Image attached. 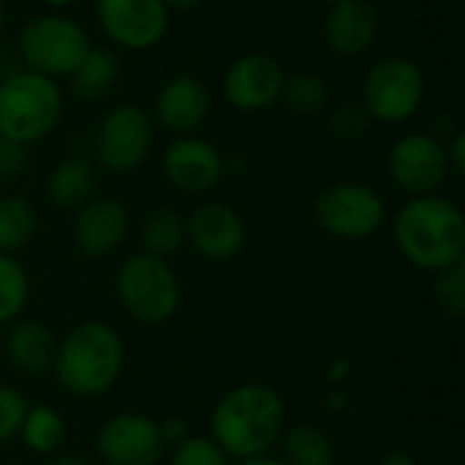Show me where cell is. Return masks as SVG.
Returning a JSON list of instances; mask_svg holds the SVG:
<instances>
[{
  "instance_id": "19",
  "label": "cell",
  "mask_w": 465,
  "mask_h": 465,
  "mask_svg": "<svg viewBox=\"0 0 465 465\" xmlns=\"http://www.w3.org/2000/svg\"><path fill=\"white\" fill-rule=\"evenodd\" d=\"M57 341L52 330L41 322H19L5 338L8 362L22 373H44L54 362Z\"/></svg>"
},
{
  "instance_id": "5",
  "label": "cell",
  "mask_w": 465,
  "mask_h": 465,
  "mask_svg": "<svg viewBox=\"0 0 465 465\" xmlns=\"http://www.w3.org/2000/svg\"><path fill=\"white\" fill-rule=\"evenodd\" d=\"M117 302L123 311L142 324H163L180 308V281L166 259L150 253L128 256L114 278Z\"/></svg>"
},
{
  "instance_id": "27",
  "label": "cell",
  "mask_w": 465,
  "mask_h": 465,
  "mask_svg": "<svg viewBox=\"0 0 465 465\" xmlns=\"http://www.w3.org/2000/svg\"><path fill=\"white\" fill-rule=\"evenodd\" d=\"M30 300V278L25 267L8 256L0 253V324L14 322Z\"/></svg>"
},
{
  "instance_id": "7",
  "label": "cell",
  "mask_w": 465,
  "mask_h": 465,
  "mask_svg": "<svg viewBox=\"0 0 465 465\" xmlns=\"http://www.w3.org/2000/svg\"><path fill=\"white\" fill-rule=\"evenodd\" d=\"M425 74L403 54H387L373 63L362 79V109L371 120L398 125L411 120L425 104Z\"/></svg>"
},
{
  "instance_id": "33",
  "label": "cell",
  "mask_w": 465,
  "mask_h": 465,
  "mask_svg": "<svg viewBox=\"0 0 465 465\" xmlns=\"http://www.w3.org/2000/svg\"><path fill=\"white\" fill-rule=\"evenodd\" d=\"M447 147V163H450V174H455V177H463L465 174V136L463 131H458L455 136H452V142L450 144H444Z\"/></svg>"
},
{
  "instance_id": "6",
  "label": "cell",
  "mask_w": 465,
  "mask_h": 465,
  "mask_svg": "<svg viewBox=\"0 0 465 465\" xmlns=\"http://www.w3.org/2000/svg\"><path fill=\"white\" fill-rule=\"evenodd\" d=\"M90 46L93 44L87 30L76 19L57 11L30 19L16 38V49L25 68L54 82L71 76Z\"/></svg>"
},
{
  "instance_id": "40",
  "label": "cell",
  "mask_w": 465,
  "mask_h": 465,
  "mask_svg": "<svg viewBox=\"0 0 465 465\" xmlns=\"http://www.w3.org/2000/svg\"><path fill=\"white\" fill-rule=\"evenodd\" d=\"M322 3H324V5L330 8V5H338V3H346V0H322Z\"/></svg>"
},
{
  "instance_id": "31",
  "label": "cell",
  "mask_w": 465,
  "mask_h": 465,
  "mask_svg": "<svg viewBox=\"0 0 465 465\" xmlns=\"http://www.w3.org/2000/svg\"><path fill=\"white\" fill-rule=\"evenodd\" d=\"M27 401L19 390L14 387H3L0 384V444L19 436L22 422L27 417Z\"/></svg>"
},
{
  "instance_id": "38",
  "label": "cell",
  "mask_w": 465,
  "mask_h": 465,
  "mask_svg": "<svg viewBox=\"0 0 465 465\" xmlns=\"http://www.w3.org/2000/svg\"><path fill=\"white\" fill-rule=\"evenodd\" d=\"M44 5H49V8H68L71 3H76V0H41Z\"/></svg>"
},
{
  "instance_id": "37",
  "label": "cell",
  "mask_w": 465,
  "mask_h": 465,
  "mask_svg": "<svg viewBox=\"0 0 465 465\" xmlns=\"http://www.w3.org/2000/svg\"><path fill=\"white\" fill-rule=\"evenodd\" d=\"M49 465H90L87 460H82V458H74V455H65V458H54Z\"/></svg>"
},
{
  "instance_id": "32",
  "label": "cell",
  "mask_w": 465,
  "mask_h": 465,
  "mask_svg": "<svg viewBox=\"0 0 465 465\" xmlns=\"http://www.w3.org/2000/svg\"><path fill=\"white\" fill-rule=\"evenodd\" d=\"M27 163V147L0 139V180H11L16 177Z\"/></svg>"
},
{
  "instance_id": "3",
  "label": "cell",
  "mask_w": 465,
  "mask_h": 465,
  "mask_svg": "<svg viewBox=\"0 0 465 465\" xmlns=\"http://www.w3.org/2000/svg\"><path fill=\"white\" fill-rule=\"evenodd\" d=\"M125 365V346L114 327L84 322L74 327L54 349L57 384L76 398H98L109 392Z\"/></svg>"
},
{
  "instance_id": "2",
  "label": "cell",
  "mask_w": 465,
  "mask_h": 465,
  "mask_svg": "<svg viewBox=\"0 0 465 465\" xmlns=\"http://www.w3.org/2000/svg\"><path fill=\"white\" fill-rule=\"evenodd\" d=\"M286 422L283 398L267 384H240L229 390L213 409V441L226 452V458L245 460L267 455V450L281 439Z\"/></svg>"
},
{
  "instance_id": "18",
  "label": "cell",
  "mask_w": 465,
  "mask_h": 465,
  "mask_svg": "<svg viewBox=\"0 0 465 465\" xmlns=\"http://www.w3.org/2000/svg\"><path fill=\"white\" fill-rule=\"evenodd\" d=\"M379 30H381V19L371 0H346L327 8L324 41L341 57L365 54L376 44Z\"/></svg>"
},
{
  "instance_id": "26",
  "label": "cell",
  "mask_w": 465,
  "mask_h": 465,
  "mask_svg": "<svg viewBox=\"0 0 465 465\" xmlns=\"http://www.w3.org/2000/svg\"><path fill=\"white\" fill-rule=\"evenodd\" d=\"M25 447L35 455H52L65 441V422L63 417L49 406H33L27 409V417L19 430Z\"/></svg>"
},
{
  "instance_id": "16",
  "label": "cell",
  "mask_w": 465,
  "mask_h": 465,
  "mask_svg": "<svg viewBox=\"0 0 465 465\" xmlns=\"http://www.w3.org/2000/svg\"><path fill=\"white\" fill-rule=\"evenodd\" d=\"M210 114V90L193 74H177L166 79L153 101V123L169 134L188 136Z\"/></svg>"
},
{
  "instance_id": "34",
  "label": "cell",
  "mask_w": 465,
  "mask_h": 465,
  "mask_svg": "<svg viewBox=\"0 0 465 465\" xmlns=\"http://www.w3.org/2000/svg\"><path fill=\"white\" fill-rule=\"evenodd\" d=\"M376 465H420V460L414 455H409V452H390Z\"/></svg>"
},
{
  "instance_id": "20",
  "label": "cell",
  "mask_w": 465,
  "mask_h": 465,
  "mask_svg": "<svg viewBox=\"0 0 465 465\" xmlns=\"http://www.w3.org/2000/svg\"><path fill=\"white\" fill-rule=\"evenodd\" d=\"M98 172L87 158H65L46 177V196L54 207L79 210L95 193Z\"/></svg>"
},
{
  "instance_id": "13",
  "label": "cell",
  "mask_w": 465,
  "mask_h": 465,
  "mask_svg": "<svg viewBox=\"0 0 465 465\" xmlns=\"http://www.w3.org/2000/svg\"><path fill=\"white\" fill-rule=\"evenodd\" d=\"M283 79H286V71L275 57L264 52H248V54H240L226 68L223 98L237 112L256 114L281 101Z\"/></svg>"
},
{
  "instance_id": "36",
  "label": "cell",
  "mask_w": 465,
  "mask_h": 465,
  "mask_svg": "<svg viewBox=\"0 0 465 465\" xmlns=\"http://www.w3.org/2000/svg\"><path fill=\"white\" fill-rule=\"evenodd\" d=\"M163 3H166L169 11H191V8H196L202 0H163Z\"/></svg>"
},
{
  "instance_id": "12",
  "label": "cell",
  "mask_w": 465,
  "mask_h": 465,
  "mask_svg": "<svg viewBox=\"0 0 465 465\" xmlns=\"http://www.w3.org/2000/svg\"><path fill=\"white\" fill-rule=\"evenodd\" d=\"M95 447L106 465H158L166 452V436L153 417L125 411L101 425Z\"/></svg>"
},
{
  "instance_id": "28",
  "label": "cell",
  "mask_w": 465,
  "mask_h": 465,
  "mask_svg": "<svg viewBox=\"0 0 465 465\" xmlns=\"http://www.w3.org/2000/svg\"><path fill=\"white\" fill-rule=\"evenodd\" d=\"M436 305L444 316L450 319H463L465 316V262L455 264L444 272H436L433 283Z\"/></svg>"
},
{
  "instance_id": "8",
  "label": "cell",
  "mask_w": 465,
  "mask_h": 465,
  "mask_svg": "<svg viewBox=\"0 0 465 465\" xmlns=\"http://www.w3.org/2000/svg\"><path fill=\"white\" fill-rule=\"evenodd\" d=\"M316 223L338 240L357 242L373 237L387 218L384 199L379 196L376 188L365 183H332L327 185L313 204Z\"/></svg>"
},
{
  "instance_id": "30",
  "label": "cell",
  "mask_w": 465,
  "mask_h": 465,
  "mask_svg": "<svg viewBox=\"0 0 465 465\" xmlns=\"http://www.w3.org/2000/svg\"><path fill=\"white\" fill-rule=\"evenodd\" d=\"M371 123L373 120L368 117V112L362 109V104H341L330 114V131H332V136H338L343 142L362 139L368 134V125Z\"/></svg>"
},
{
  "instance_id": "24",
  "label": "cell",
  "mask_w": 465,
  "mask_h": 465,
  "mask_svg": "<svg viewBox=\"0 0 465 465\" xmlns=\"http://www.w3.org/2000/svg\"><path fill=\"white\" fill-rule=\"evenodd\" d=\"M283 465H335V447L332 439L313 428V425H297L283 436Z\"/></svg>"
},
{
  "instance_id": "15",
  "label": "cell",
  "mask_w": 465,
  "mask_h": 465,
  "mask_svg": "<svg viewBox=\"0 0 465 465\" xmlns=\"http://www.w3.org/2000/svg\"><path fill=\"white\" fill-rule=\"evenodd\" d=\"M185 232H188V242L193 245V251L210 262L234 259L245 248V240H248L245 221L240 218L234 207L223 202H207L196 207L191 218L185 221Z\"/></svg>"
},
{
  "instance_id": "29",
  "label": "cell",
  "mask_w": 465,
  "mask_h": 465,
  "mask_svg": "<svg viewBox=\"0 0 465 465\" xmlns=\"http://www.w3.org/2000/svg\"><path fill=\"white\" fill-rule=\"evenodd\" d=\"M169 465H232L226 452L204 436H185L174 444Z\"/></svg>"
},
{
  "instance_id": "11",
  "label": "cell",
  "mask_w": 465,
  "mask_h": 465,
  "mask_svg": "<svg viewBox=\"0 0 465 465\" xmlns=\"http://www.w3.org/2000/svg\"><path fill=\"white\" fill-rule=\"evenodd\" d=\"M169 14L163 0H95V16L104 35L128 52L158 46L169 30Z\"/></svg>"
},
{
  "instance_id": "23",
  "label": "cell",
  "mask_w": 465,
  "mask_h": 465,
  "mask_svg": "<svg viewBox=\"0 0 465 465\" xmlns=\"http://www.w3.org/2000/svg\"><path fill=\"white\" fill-rule=\"evenodd\" d=\"M38 229V213L25 196L0 199V253L14 256L22 251Z\"/></svg>"
},
{
  "instance_id": "22",
  "label": "cell",
  "mask_w": 465,
  "mask_h": 465,
  "mask_svg": "<svg viewBox=\"0 0 465 465\" xmlns=\"http://www.w3.org/2000/svg\"><path fill=\"white\" fill-rule=\"evenodd\" d=\"M185 240H188L185 218L172 207H155L142 223V245L144 253L150 256L169 259L183 248Z\"/></svg>"
},
{
  "instance_id": "14",
  "label": "cell",
  "mask_w": 465,
  "mask_h": 465,
  "mask_svg": "<svg viewBox=\"0 0 465 465\" xmlns=\"http://www.w3.org/2000/svg\"><path fill=\"white\" fill-rule=\"evenodd\" d=\"M163 174L183 193H204L223 177V155L204 136H177L163 153Z\"/></svg>"
},
{
  "instance_id": "4",
  "label": "cell",
  "mask_w": 465,
  "mask_h": 465,
  "mask_svg": "<svg viewBox=\"0 0 465 465\" xmlns=\"http://www.w3.org/2000/svg\"><path fill=\"white\" fill-rule=\"evenodd\" d=\"M63 117V90L27 68L0 79V139L30 147L46 139Z\"/></svg>"
},
{
  "instance_id": "10",
  "label": "cell",
  "mask_w": 465,
  "mask_h": 465,
  "mask_svg": "<svg viewBox=\"0 0 465 465\" xmlns=\"http://www.w3.org/2000/svg\"><path fill=\"white\" fill-rule=\"evenodd\" d=\"M390 180L409 196L436 193L450 180L447 147L433 134H406L392 142L387 153Z\"/></svg>"
},
{
  "instance_id": "21",
  "label": "cell",
  "mask_w": 465,
  "mask_h": 465,
  "mask_svg": "<svg viewBox=\"0 0 465 465\" xmlns=\"http://www.w3.org/2000/svg\"><path fill=\"white\" fill-rule=\"evenodd\" d=\"M120 76V60L112 49L106 46H90L87 54L82 57V63L74 68L71 87L79 98H101L112 90L114 79Z\"/></svg>"
},
{
  "instance_id": "35",
  "label": "cell",
  "mask_w": 465,
  "mask_h": 465,
  "mask_svg": "<svg viewBox=\"0 0 465 465\" xmlns=\"http://www.w3.org/2000/svg\"><path fill=\"white\" fill-rule=\"evenodd\" d=\"M237 465H283V463H281V458H272V455H256V458L237 460Z\"/></svg>"
},
{
  "instance_id": "1",
  "label": "cell",
  "mask_w": 465,
  "mask_h": 465,
  "mask_svg": "<svg viewBox=\"0 0 465 465\" xmlns=\"http://www.w3.org/2000/svg\"><path fill=\"white\" fill-rule=\"evenodd\" d=\"M392 237L417 270L436 275L465 262L463 213L439 193L411 196L395 215Z\"/></svg>"
},
{
  "instance_id": "25",
  "label": "cell",
  "mask_w": 465,
  "mask_h": 465,
  "mask_svg": "<svg viewBox=\"0 0 465 465\" xmlns=\"http://www.w3.org/2000/svg\"><path fill=\"white\" fill-rule=\"evenodd\" d=\"M281 101L294 114H302V117L319 114V112H324L330 106V84L319 74L300 71V74H292V76L283 79Z\"/></svg>"
},
{
  "instance_id": "39",
  "label": "cell",
  "mask_w": 465,
  "mask_h": 465,
  "mask_svg": "<svg viewBox=\"0 0 465 465\" xmlns=\"http://www.w3.org/2000/svg\"><path fill=\"white\" fill-rule=\"evenodd\" d=\"M5 25V0H0V30Z\"/></svg>"
},
{
  "instance_id": "9",
  "label": "cell",
  "mask_w": 465,
  "mask_h": 465,
  "mask_svg": "<svg viewBox=\"0 0 465 465\" xmlns=\"http://www.w3.org/2000/svg\"><path fill=\"white\" fill-rule=\"evenodd\" d=\"M93 144L104 169L128 174L150 158L155 144V123L144 109L120 104L101 117Z\"/></svg>"
},
{
  "instance_id": "17",
  "label": "cell",
  "mask_w": 465,
  "mask_h": 465,
  "mask_svg": "<svg viewBox=\"0 0 465 465\" xmlns=\"http://www.w3.org/2000/svg\"><path fill=\"white\" fill-rule=\"evenodd\" d=\"M128 210L117 199H90L76 210L71 240L84 256H109L128 237Z\"/></svg>"
}]
</instances>
